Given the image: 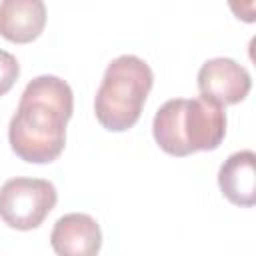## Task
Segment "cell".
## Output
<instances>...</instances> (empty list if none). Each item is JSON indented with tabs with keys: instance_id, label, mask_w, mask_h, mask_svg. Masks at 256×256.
<instances>
[{
	"instance_id": "cell-4",
	"label": "cell",
	"mask_w": 256,
	"mask_h": 256,
	"mask_svg": "<svg viewBox=\"0 0 256 256\" xmlns=\"http://www.w3.org/2000/svg\"><path fill=\"white\" fill-rule=\"evenodd\" d=\"M58 192L44 178H10L0 186V218L14 230H34L54 210Z\"/></svg>"
},
{
	"instance_id": "cell-9",
	"label": "cell",
	"mask_w": 256,
	"mask_h": 256,
	"mask_svg": "<svg viewBox=\"0 0 256 256\" xmlns=\"http://www.w3.org/2000/svg\"><path fill=\"white\" fill-rule=\"evenodd\" d=\"M20 76V64L14 54L0 50V96L10 92V88L16 84Z\"/></svg>"
},
{
	"instance_id": "cell-1",
	"label": "cell",
	"mask_w": 256,
	"mask_h": 256,
	"mask_svg": "<svg viewBox=\"0 0 256 256\" xmlns=\"http://www.w3.org/2000/svg\"><path fill=\"white\" fill-rule=\"evenodd\" d=\"M74 112V94L66 80L42 74L32 78L8 126L12 152L30 164L54 162L66 146V124Z\"/></svg>"
},
{
	"instance_id": "cell-3",
	"label": "cell",
	"mask_w": 256,
	"mask_h": 256,
	"mask_svg": "<svg viewBox=\"0 0 256 256\" xmlns=\"http://www.w3.org/2000/svg\"><path fill=\"white\" fill-rule=\"evenodd\" d=\"M152 84V68L142 58L134 54L114 58L106 66L94 98L96 120L110 132L132 128L142 114Z\"/></svg>"
},
{
	"instance_id": "cell-2",
	"label": "cell",
	"mask_w": 256,
	"mask_h": 256,
	"mask_svg": "<svg viewBox=\"0 0 256 256\" xmlns=\"http://www.w3.org/2000/svg\"><path fill=\"white\" fill-rule=\"evenodd\" d=\"M152 134L170 156L216 150L226 136L224 106L204 98H172L156 110Z\"/></svg>"
},
{
	"instance_id": "cell-6",
	"label": "cell",
	"mask_w": 256,
	"mask_h": 256,
	"mask_svg": "<svg viewBox=\"0 0 256 256\" xmlns=\"http://www.w3.org/2000/svg\"><path fill=\"white\" fill-rule=\"evenodd\" d=\"M50 246L60 256H94L102 248V230L90 214L70 212L56 220Z\"/></svg>"
},
{
	"instance_id": "cell-5",
	"label": "cell",
	"mask_w": 256,
	"mask_h": 256,
	"mask_svg": "<svg viewBox=\"0 0 256 256\" xmlns=\"http://www.w3.org/2000/svg\"><path fill=\"white\" fill-rule=\"evenodd\" d=\"M252 88L250 72L232 58H210L198 70L200 98L230 106L242 102Z\"/></svg>"
},
{
	"instance_id": "cell-7",
	"label": "cell",
	"mask_w": 256,
	"mask_h": 256,
	"mask_svg": "<svg viewBox=\"0 0 256 256\" xmlns=\"http://www.w3.org/2000/svg\"><path fill=\"white\" fill-rule=\"evenodd\" d=\"M46 26L44 0H2L0 2V36L14 44L36 40Z\"/></svg>"
},
{
	"instance_id": "cell-8",
	"label": "cell",
	"mask_w": 256,
	"mask_h": 256,
	"mask_svg": "<svg viewBox=\"0 0 256 256\" xmlns=\"http://www.w3.org/2000/svg\"><path fill=\"white\" fill-rule=\"evenodd\" d=\"M218 186L226 200L250 208L256 204V154L240 150L230 154L218 170Z\"/></svg>"
},
{
	"instance_id": "cell-10",
	"label": "cell",
	"mask_w": 256,
	"mask_h": 256,
	"mask_svg": "<svg viewBox=\"0 0 256 256\" xmlns=\"http://www.w3.org/2000/svg\"><path fill=\"white\" fill-rule=\"evenodd\" d=\"M232 14L242 20V22H248L252 24L256 20V10H254V0H226Z\"/></svg>"
}]
</instances>
